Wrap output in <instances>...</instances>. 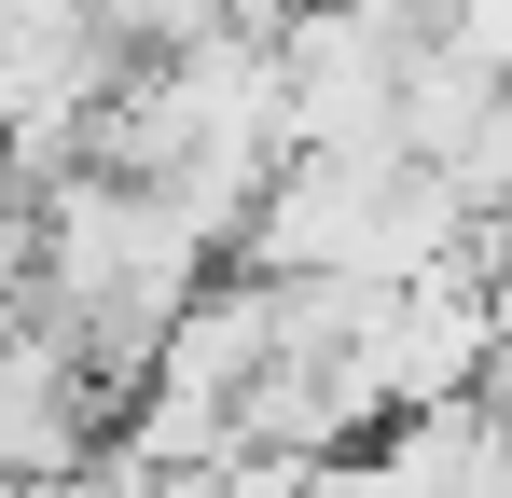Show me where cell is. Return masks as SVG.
<instances>
[{"instance_id":"cell-1","label":"cell","mask_w":512,"mask_h":498,"mask_svg":"<svg viewBox=\"0 0 512 498\" xmlns=\"http://www.w3.org/2000/svg\"><path fill=\"white\" fill-rule=\"evenodd\" d=\"M388 194H402V166H360V153H291L236 263H250V277H291V291H305V277H374Z\"/></svg>"},{"instance_id":"cell-2","label":"cell","mask_w":512,"mask_h":498,"mask_svg":"<svg viewBox=\"0 0 512 498\" xmlns=\"http://www.w3.org/2000/svg\"><path fill=\"white\" fill-rule=\"evenodd\" d=\"M319 14H346V0H236V28H263V42H291V28H319Z\"/></svg>"}]
</instances>
